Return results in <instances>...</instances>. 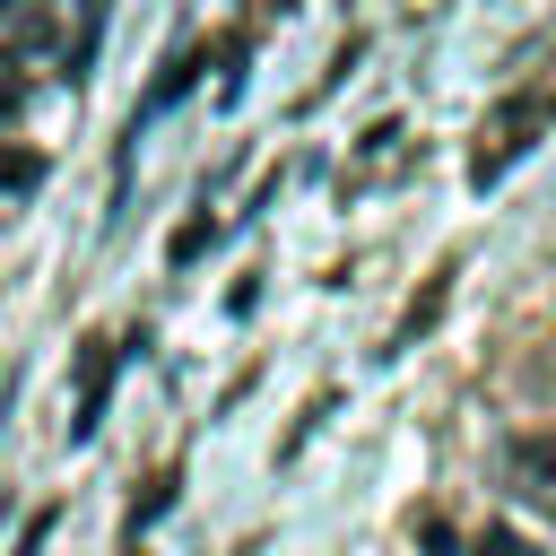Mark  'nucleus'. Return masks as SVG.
Returning <instances> with one entry per match:
<instances>
[{
    "label": "nucleus",
    "mask_w": 556,
    "mask_h": 556,
    "mask_svg": "<svg viewBox=\"0 0 556 556\" xmlns=\"http://www.w3.org/2000/svg\"><path fill=\"white\" fill-rule=\"evenodd\" d=\"M539 122H547V104H495L486 122H478V156H469V182H495L530 139H539Z\"/></svg>",
    "instance_id": "obj_1"
},
{
    "label": "nucleus",
    "mask_w": 556,
    "mask_h": 556,
    "mask_svg": "<svg viewBox=\"0 0 556 556\" xmlns=\"http://www.w3.org/2000/svg\"><path fill=\"white\" fill-rule=\"evenodd\" d=\"M452 278H460V261H434V269H426V287L408 295V313H400V330L382 339V356H400V348H417V339H426V330L443 321V304H452Z\"/></svg>",
    "instance_id": "obj_2"
},
{
    "label": "nucleus",
    "mask_w": 556,
    "mask_h": 556,
    "mask_svg": "<svg viewBox=\"0 0 556 556\" xmlns=\"http://www.w3.org/2000/svg\"><path fill=\"white\" fill-rule=\"evenodd\" d=\"M113 382V339L96 330V339H78V417H70V434H96V391Z\"/></svg>",
    "instance_id": "obj_3"
},
{
    "label": "nucleus",
    "mask_w": 556,
    "mask_h": 556,
    "mask_svg": "<svg viewBox=\"0 0 556 556\" xmlns=\"http://www.w3.org/2000/svg\"><path fill=\"white\" fill-rule=\"evenodd\" d=\"M513 478H521L539 504H556V426H539V434H513Z\"/></svg>",
    "instance_id": "obj_4"
},
{
    "label": "nucleus",
    "mask_w": 556,
    "mask_h": 556,
    "mask_svg": "<svg viewBox=\"0 0 556 556\" xmlns=\"http://www.w3.org/2000/svg\"><path fill=\"white\" fill-rule=\"evenodd\" d=\"M478 556H539V539H521L513 521H486L478 530Z\"/></svg>",
    "instance_id": "obj_5"
},
{
    "label": "nucleus",
    "mask_w": 556,
    "mask_h": 556,
    "mask_svg": "<svg viewBox=\"0 0 556 556\" xmlns=\"http://www.w3.org/2000/svg\"><path fill=\"white\" fill-rule=\"evenodd\" d=\"M35 174H43V156H0V182H9V191H26Z\"/></svg>",
    "instance_id": "obj_6"
},
{
    "label": "nucleus",
    "mask_w": 556,
    "mask_h": 556,
    "mask_svg": "<svg viewBox=\"0 0 556 556\" xmlns=\"http://www.w3.org/2000/svg\"><path fill=\"white\" fill-rule=\"evenodd\" d=\"M417 539H426V547H434V556H460V547H452V530H443V521H434V513H417Z\"/></svg>",
    "instance_id": "obj_7"
},
{
    "label": "nucleus",
    "mask_w": 556,
    "mask_h": 556,
    "mask_svg": "<svg viewBox=\"0 0 556 556\" xmlns=\"http://www.w3.org/2000/svg\"><path fill=\"white\" fill-rule=\"evenodd\" d=\"M130 556H148V547H130Z\"/></svg>",
    "instance_id": "obj_8"
}]
</instances>
